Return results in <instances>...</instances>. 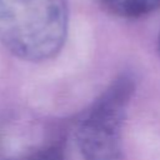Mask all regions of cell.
<instances>
[{
    "label": "cell",
    "instance_id": "cell-1",
    "mask_svg": "<svg viewBox=\"0 0 160 160\" xmlns=\"http://www.w3.org/2000/svg\"><path fill=\"white\" fill-rule=\"evenodd\" d=\"M66 32V0H0V42L22 60L55 56Z\"/></svg>",
    "mask_w": 160,
    "mask_h": 160
},
{
    "label": "cell",
    "instance_id": "cell-2",
    "mask_svg": "<svg viewBox=\"0 0 160 160\" xmlns=\"http://www.w3.org/2000/svg\"><path fill=\"white\" fill-rule=\"evenodd\" d=\"M132 81L120 78L92 105L78 128L79 149L86 160H116L121 149V129Z\"/></svg>",
    "mask_w": 160,
    "mask_h": 160
},
{
    "label": "cell",
    "instance_id": "cell-3",
    "mask_svg": "<svg viewBox=\"0 0 160 160\" xmlns=\"http://www.w3.org/2000/svg\"><path fill=\"white\" fill-rule=\"evenodd\" d=\"M104 8L120 18L135 19L160 9V0H101Z\"/></svg>",
    "mask_w": 160,
    "mask_h": 160
},
{
    "label": "cell",
    "instance_id": "cell-4",
    "mask_svg": "<svg viewBox=\"0 0 160 160\" xmlns=\"http://www.w3.org/2000/svg\"><path fill=\"white\" fill-rule=\"evenodd\" d=\"M21 160H62V155L56 148H45L25 156Z\"/></svg>",
    "mask_w": 160,
    "mask_h": 160
},
{
    "label": "cell",
    "instance_id": "cell-5",
    "mask_svg": "<svg viewBox=\"0 0 160 160\" xmlns=\"http://www.w3.org/2000/svg\"><path fill=\"white\" fill-rule=\"evenodd\" d=\"M158 49H159V54H160V34H159V39H158Z\"/></svg>",
    "mask_w": 160,
    "mask_h": 160
}]
</instances>
